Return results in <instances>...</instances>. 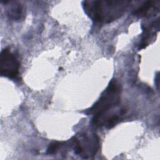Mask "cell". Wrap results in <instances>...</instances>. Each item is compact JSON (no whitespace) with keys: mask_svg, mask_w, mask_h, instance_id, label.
<instances>
[{"mask_svg":"<svg viewBox=\"0 0 160 160\" xmlns=\"http://www.w3.org/2000/svg\"><path fill=\"white\" fill-rule=\"evenodd\" d=\"M62 142H53L52 143H51L48 148L47 152L48 154H54L56 153L58 149L62 146Z\"/></svg>","mask_w":160,"mask_h":160,"instance_id":"7","label":"cell"},{"mask_svg":"<svg viewBox=\"0 0 160 160\" xmlns=\"http://www.w3.org/2000/svg\"><path fill=\"white\" fill-rule=\"evenodd\" d=\"M158 1H148L142 3L139 7L134 10L133 14L135 16L139 17L150 16L159 11V4H157Z\"/></svg>","mask_w":160,"mask_h":160,"instance_id":"5","label":"cell"},{"mask_svg":"<svg viewBox=\"0 0 160 160\" xmlns=\"http://www.w3.org/2000/svg\"><path fill=\"white\" fill-rule=\"evenodd\" d=\"M71 144L75 154L84 158H89L96 154L99 141L96 134L84 132L74 136Z\"/></svg>","mask_w":160,"mask_h":160,"instance_id":"3","label":"cell"},{"mask_svg":"<svg viewBox=\"0 0 160 160\" xmlns=\"http://www.w3.org/2000/svg\"><path fill=\"white\" fill-rule=\"evenodd\" d=\"M129 1H84L86 13L94 21L108 23L116 20L125 12L131 4Z\"/></svg>","mask_w":160,"mask_h":160,"instance_id":"1","label":"cell"},{"mask_svg":"<svg viewBox=\"0 0 160 160\" xmlns=\"http://www.w3.org/2000/svg\"><path fill=\"white\" fill-rule=\"evenodd\" d=\"M19 66V62L9 49L5 48L1 51L0 56V73L1 76L11 79L18 78Z\"/></svg>","mask_w":160,"mask_h":160,"instance_id":"4","label":"cell"},{"mask_svg":"<svg viewBox=\"0 0 160 160\" xmlns=\"http://www.w3.org/2000/svg\"><path fill=\"white\" fill-rule=\"evenodd\" d=\"M121 93V84L116 80L111 81L99 99L86 112L94 117L116 108L120 102Z\"/></svg>","mask_w":160,"mask_h":160,"instance_id":"2","label":"cell"},{"mask_svg":"<svg viewBox=\"0 0 160 160\" xmlns=\"http://www.w3.org/2000/svg\"><path fill=\"white\" fill-rule=\"evenodd\" d=\"M22 12V7L21 4L15 2L9 8V9H8L7 14L9 17V18L14 20H17L21 18Z\"/></svg>","mask_w":160,"mask_h":160,"instance_id":"6","label":"cell"}]
</instances>
